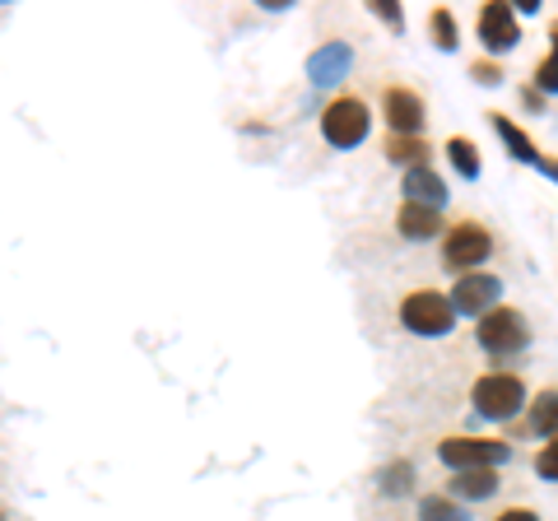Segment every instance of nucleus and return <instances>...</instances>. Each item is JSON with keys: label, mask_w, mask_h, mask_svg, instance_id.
Returning <instances> with one entry per match:
<instances>
[{"label": "nucleus", "mask_w": 558, "mask_h": 521, "mask_svg": "<svg viewBox=\"0 0 558 521\" xmlns=\"http://www.w3.org/2000/svg\"><path fill=\"white\" fill-rule=\"evenodd\" d=\"M470 405H475L480 420L502 424L526 405V381L512 373H484V377H475V387H470Z\"/></svg>", "instance_id": "f257e3e1"}, {"label": "nucleus", "mask_w": 558, "mask_h": 521, "mask_svg": "<svg viewBox=\"0 0 558 521\" xmlns=\"http://www.w3.org/2000/svg\"><path fill=\"white\" fill-rule=\"evenodd\" d=\"M400 322H405V331H414V336H447L451 326H457V303H451V293L414 289L400 299Z\"/></svg>", "instance_id": "f03ea898"}, {"label": "nucleus", "mask_w": 558, "mask_h": 521, "mask_svg": "<svg viewBox=\"0 0 558 521\" xmlns=\"http://www.w3.org/2000/svg\"><path fill=\"white\" fill-rule=\"evenodd\" d=\"M368 131H373L368 102L354 98V94H340L322 112V135H326V145H336V149H359L363 141H368Z\"/></svg>", "instance_id": "7ed1b4c3"}, {"label": "nucleus", "mask_w": 558, "mask_h": 521, "mask_svg": "<svg viewBox=\"0 0 558 521\" xmlns=\"http://www.w3.org/2000/svg\"><path fill=\"white\" fill-rule=\"evenodd\" d=\"M475 340H480V350L484 354H494V359H502V354H521L531 344V322L521 317L517 307H494L488 317H480V326H475Z\"/></svg>", "instance_id": "20e7f679"}, {"label": "nucleus", "mask_w": 558, "mask_h": 521, "mask_svg": "<svg viewBox=\"0 0 558 521\" xmlns=\"http://www.w3.org/2000/svg\"><path fill=\"white\" fill-rule=\"evenodd\" d=\"M488 256H494V238H488L484 223L461 219V223H451V229H447V238H442V260H447V270L470 275V266H484Z\"/></svg>", "instance_id": "39448f33"}, {"label": "nucleus", "mask_w": 558, "mask_h": 521, "mask_svg": "<svg viewBox=\"0 0 558 521\" xmlns=\"http://www.w3.org/2000/svg\"><path fill=\"white\" fill-rule=\"evenodd\" d=\"M438 457L451 471H494V465H508L512 447L498 438H442Z\"/></svg>", "instance_id": "423d86ee"}, {"label": "nucleus", "mask_w": 558, "mask_h": 521, "mask_svg": "<svg viewBox=\"0 0 558 521\" xmlns=\"http://www.w3.org/2000/svg\"><path fill=\"white\" fill-rule=\"evenodd\" d=\"M451 303H457V312H465V317H488L494 307H502V280L488 270H470L457 280V289H451Z\"/></svg>", "instance_id": "0eeeda50"}, {"label": "nucleus", "mask_w": 558, "mask_h": 521, "mask_svg": "<svg viewBox=\"0 0 558 521\" xmlns=\"http://www.w3.org/2000/svg\"><path fill=\"white\" fill-rule=\"evenodd\" d=\"M480 43H484V51H494V57L512 51V47L521 43L517 10H512V5H502V0H488V5L480 10Z\"/></svg>", "instance_id": "6e6552de"}, {"label": "nucleus", "mask_w": 558, "mask_h": 521, "mask_svg": "<svg viewBox=\"0 0 558 521\" xmlns=\"http://www.w3.org/2000/svg\"><path fill=\"white\" fill-rule=\"evenodd\" d=\"M488 121H494V131L502 135V145L512 149V159H521L526 168H539V172H545V178H554V182H558V159H549V154H539V149L531 145V135L521 131L512 117H502V112H488Z\"/></svg>", "instance_id": "1a4fd4ad"}, {"label": "nucleus", "mask_w": 558, "mask_h": 521, "mask_svg": "<svg viewBox=\"0 0 558 521\" xmlns=\"http://www.w3.org/2000/svg\"><path fill=\"white\" fill-rule=\"evenodd\" d=\"M381 112H387L391 135H418L424 131V98L414 89H387L381 94Z\"/></svg>", "instance_id": "9d476101"}, {"label": "nucleus", "mask_w": 558, "mask_h": 521, "mask_svg": "<svg viewBox=\"0 0 558 521\" xmlns=\"http://www.w3.org/2000/svg\"><path fill=\"white\" fill-rule=\"evenodd\" d=\"M349 65H354V47L349 43H322L307 57V75H312L317 89H326V84H340L349 75Z\"/></svg>", "instance_id": "9b49d317"}, {"label": "nucleus", "mask_w": 558, "mask_h": 521, "mask_svg": "<svg viewBox=\"0 0 558 521\" xmlns=\"http://www.w3.org/2000/svg\"><path fill=\"white\" fill-rule=\"evenodd\" d=\"M396 229H400V238H410V242H428V238L442 233V215L433 210V205L405 201L400 205V215H396Z\"/></svg>", "instance_id": "f8f14e48"}, {"label": "nucleus", "mask_w": 558, "mask_h": 521, "mask_svg": "<svg viewBox=\"0 0 558 521\" xmlns=\"http://www.w3.org/2000/svg\"><path fill=\"white\" fill-rule=\"evenodd\" d=\"M400 191H405V201H414V205H433V210H442V205H447V182L428 163L410 168L405 182H400Z\"/></svg>", "instance_id": "ddd939ff"}, {"label": "nucleus", "mask_w": 558, "mask_h": 521, "mask_svg": "<svg viewBox=\"0 0 558 521\" xmlns=\"http://www.w3.org/2000/svg\"><path fill=\"white\" fill-rule=\"evenodd\" d=\"M451 498H465V502H484V498H494L498 489V475L494 471H457L451 475Z\"/></svg>", "instance_id": "4468645a"}, {"label": "nucleus", "mask_w": 558, "mask_h": 521, "mask_svg": "<svg viewBox=\"0 0 558 521\" xmlns=\"http://www.w3.org/2000/svg\"><path fill=\"white\" fill-rule=\"evenodd\" d=\"M531 433L545 443L558 438V391H539L531 401Z\"/></svg>", "instance_id": "2eb2a0df"}, {"label": "nucleus", "mask_w": 558, "mask_h": 521, "mask_svg": "<svg viewBox=\"0 0 558 521\" xmlns=\"http://www.w3.org/2000/svg\"><path fill=\"white\" fill-rule=\"evenodd\" d=\"M387 159L391 163H405V172L410 168H424L428 163V145L418 141V135H391V141H387Z\"/></svg>", "instance_id": "dca6fc26"}, {"label": "nucleus", "mask_w": 558, "mask_h": 521, "mask_svg": "<svg viewBox=\"0 0 558 521\" xmlns=\"http://www.w3.org/2000/svg\"><path fill=\"white\" fill-rule=\"evenodd\" d=\"M418 521H470V512L451 494H428L418 502Z\"/></svg>", "instance_id": "f3484780"}, {"label": "nucleus", "mask_w": 558, "mask_h": 521, "mask_svg": "<svg viewBox=\"0 0 558 521\" xmlns=\"http://www.w3.org/2000/svg\"><path fill=\"white\" fill-rule=\"evenodd\" d=\"M447 154H451V163H457V172H461L465 182L480 178V149H475V141H461V135H451Z\"/></svg>", "instance_id": "a211bd4d"}, {"label": "nucleus", "mask_w": 558, "mask_h": 521, "mask_svg": "<svg viewBox=\"0 0 558 521\" xmlns=\"http://www.w3.org/2000/svg\"><path fill=\"white\" fill-rule=\"evenodd\" d=\"M549 43H554L549 57L535 65V89H539V94H558V20L549 24Z\"/></svg>", "instance_id": "6ab92c4d"}, {"label": "nucleus", "mask_w": 558, "mask_h": 521, "mask_svg": "<svg viewBox=\"0 0 558 521\" xmlns=\"http://www.w3.org/2000/svg\"><path fill=\"white\" fill-rule=\"evenodd\" d=\"M414 489V465L410 461H396L381 471V494H391V498H405Z\"/></svg>", "instance_id": "aec40b11"}, {"label": "nucleus", "mask_w": 558, "mask_h": 521, "mask_svg": "<svg viewBox=\"0 0 558 521\" xmlns=\"http://www.w3.org/2000/svg\"><path fill=\"white\" fill-rule=\"evenodd\" d=\"M428 24H433V43L442 51H457V20H451V10H433Z\"/></svg>", "instance_id": "412c9836"}, {"label": "nucleus", "mask_w": 558, "mask_h": 521, "mask_svg": "<svg viewBox=\"0 0 558 521\" xmlns=\"http://www.w3.org/2000/svg\"><path fill=\"white\" fill-rule=\"evenodd\" d=\"M368 10L377 14L381 24H391V33H405V14H400L396 0H368Z\"/></svg>", "instance_id": "4be33fe9"}, {"label": "nucleus", "mask_w": 558, "mask_h": 521, "mask_svg": "<svg viewBox=\"0 0 558 521\" xmlns=\"http://www.w3.org/2000/svg\"><path fill=\"white\" fill-rule=\"evenodd\" d=\"M535 475H539V480H554V484H558V438L539 447V457H535Z\"/></svg>", "instance_id": "5701e85b"}, {"label": "nucleus", "mask_w": 558, "mask_h": 521, "mask_svg": "<svg viewBox=\"0 0 558 521\" xmlns=\"http://www.w3.org/2000/svg\"><path fill=\"white\" fill-rule=\"evenodd\" d=\"M470 75H475L480 84H498L502 80V71H498L494 61H475V65H470Z\"/></svg>", "instance_id": "b1692460"}, {"label": "nucleus", "mask_w": 558, "mask_h": 521, "mask_svg": "<svg viewBox=\"0 0 558 521\" xmlns=\"http://www.w3.org/2000/svg\"><path fill=\"white\" fill-rule=\"evenodd\" d=\"M498 521H539V517L526 508H508V512H498Z\"/></svg>", "instance_id": "393cba45"}]
</instances>
